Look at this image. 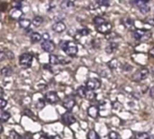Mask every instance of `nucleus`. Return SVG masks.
I'll return each mask as SVG.
<instances>
[{"instance_id": "obj_10", "label": "nucleus", "mask_w": 154, "mask_h": 139, "mask_svg": "<svg viewBox=\"0 0 154 139\" xmlns=\"http://www.w3.org/2000/svg\"><path fill=\"white\" fill-rule=\"evenodd\" d=\"M62 105H63V107H64L68 111H70V110L74 108V106L76 105L75 99L72 98L71 96H68V97H66V98L64 99Z\"/></svg>"}, {"instance_id": "obj_34", "label": "nucleus", "mask_w": 154, "mask_h": 139, "mask_svg": "<svg viewBox=\"0 0 154 139\" xmlns=\"http://www.w3.org/2000/svg\"><path fill=\"white\" fill-rule=\"evenodd\" d=\"M97 2L99 6H108L110 5V3L108 1H106V0L105 1L104 0H100V1H97Z\"/></svg>"}, {"instance_id": "obj_8", "label": "nucleus", "mask_w": 154, "mask_h": 139, "mask_svg": "<svg viewBox=\"0 0 154 139\" xmlns=\"http://www.w3.org/2000/svg\"><path fill=\"white\" fill-rule=\"evenodd\" d=\"M134 5H136L138 6L139 10H140L143 14H148V13L150 12V10H151L150 6L148 5V1L139 0V1H135V2H134Z\"/></svg>"}, {"instance_id": "obj_33", "label": "nucleus", "mask_w": 154, "mask_h": 139, "mask_svg": "<svg viewBox=\"0 0 154 139\" xmlns=\"http://www.w3.org/2000/svg\"><path fill=\"white\" fill-rule=\"evenodd\" d=\"M108 138L120 139V136H119L116 132H115V131H111V132H109V134H108Z\"/></svg>"}, {"instance_id": "obj_40", "label": "nucleus", "mask_w": 154, "mask_h": 139, "mask_svg": "<svg viewBox=\"0 0 154 139\" xmlns=\"http://www.w3.org/2000/svg\"><path fill=\"white\" fill-rule=\"evenodd\" d=\"M5 58H6V57H5V52H1V51H0V62H3Z\"/></svg>"}, {"instance_id": "obj_32", "label": "nucleus", "mask_w": 154, "mask_h": 139, "mask_svg": "<svg viewBox=\"0 0 154 139\" xmlns=\"http://www.w3.org/2000/svg\"><path fill=\"white\" fill-rule=\"evenodd\" d=\"M78 33L81 35V36H87L89 34V30L88 28H82L80 30L78 31Z\"/></svg>"}, {"instance_id": "obj_9", "label": "nucleus", "mask_w": 154, "mask_h": 139, "mask_svg": "<svg viewBox=\"0 0 154 139\" xmlns=\"http://www.w3.org/2000/svg\"><path fill=\"white\" fill-rule=\"evenodd\" d=\"M61 119H62L63 123H64L65 125H68V126H70V125H72V124H74V123L76 122V118H75L74 115H73L71 112H69V111L64 113V114L62 115V117H61Z\"/></svg>"}, {"instance_id": "obj_41", "label": "nucleus", "mask_w": 154, "mask_h": 139, "mask_svg": "<svg viewBox=\"0 0 154 139\" xmlns=\"http://www.w3.org/2000/svg\"><path fill=\"white\" fill-rule=\"evenodd\" d=\"M150 97L152 98V99H154V86H152L151 89H150Z\"/></svg>"}, {"instance_id": "obj_45", "label": "nucleus", "mask_w": 154, "mask_h": 139, "mask_svg": "<svg viewBox=\"0 0 154 139\" xmlns=\"http://www.w3.org/2000/svg\"><path fill=\"white\" fill-rule=\"evenodd\" d=\"M4 95H5V91H4L3 88L0 87V99H2V97H3Z\"/></svg>"}, {"instance_id": "obj_27", "label": "nucleus", "mask_w": 154, "mask_h": 139, "mask_svg": "<svg viewBox=\"0 0 154 139\" xmlns=\"http://www.w3.org/2000/svg\"><path fill=\"white\" fill-rule=\"evenodd\" d=\"M93 22H94V24H96V26H98V25H101V24H105L106 21L103 17H101V16H96V17L93 19Z\"/></svg>"}, {"instance_id": "obj_36", "label": "nucleus", "mask_w": 154, "mask_h": 139, "mask_svg": "<svg viewBox=\"0 0 154 139\" xmlns=\"http://www.w3.org/2000/svg\"><path fill=\"white\" fill-rule=\"evenodd\" d=\"M5 57H6V58H8V59H10V60H12V59L14 58V54H13L12 52L7 51V52H5Z\"/></svg>"}, {"instance_id": "obj_12", "label": "nucleus", "mask_w": 154, "mask_h": 139, "mask_svg": "<svg viewBox=\"0 0 154 139\" xmlns=\"http://www.w3.org/2000/svg\"><path fill=\"white\" fill-rule=\"evenodd\" d=\"M41 47L42 48L43 51L47 52H52L55 50V44L52 41H44L42 44Z\"/></svg>"}, {"instance_id": "obj_18", "label": "nucleus", "mask_w": 154, "mask_h": 139, "mask_svg": "<svg viewBox=\"0 0 154 139\" xmlns=\"http://www.w3.org/2000/svg\"><path fill=\"white\" fill-rule=\"evenodd\" d=\"M31 24H32V22L27 18H21L19 20V25L23 29H28L29 26L31 25Z\"/></svg>"}, {"instance_id": "obj_23", "label": "nucleus", "mask_w": 154, "mask_h": 139, "mask_svg": "<svg viewBox=\"0 0 154 139\" xmlns=\"http://www.w3.org/2000/svg\"><path fill=\"white\" fill-rule=\"evenodd\" d=\"M11 114L7 111H2L0 113V121L1 122H6L10 119Z\"/></svg>"}, {"instance_id": "obj_35", "label": "nucleus", "mask_w": 154, "mask_h": 139, "mask_svg": "<svg viewBox=\"0 0 154 139\" xmlns=\"http://www.w3.org/2000/svg\"><path fill=\"white\" fill-rule=\"evenodd\" d=\"M98 7H100V6L98 5V4H97V1L94 2V3H91V4L89 5V9H97V8H98Z\"/></svg>"}, {"instance_id": "obj_48", "label": "nucleus", "mask_w": 154, "mask_h": 139, "mask_svg": "<svg viewBox=\"0 0 154 139\" xmlns=\"http://www.w3.org/2000/svg\"><path fill=\"white\" fill-rule=\"evenodd\" d=\"M153 75H154V70H153Z\"/></svg>"}, {"instance_id": "obj_4", "label": "nucleus", "mask_w": 154, "mask_h": 139, "mask_svg": "<svg viewBox=\"0 0 154 139\" xmlns=\"http://www.w3.org/2000/svg\"><path fill=\"white\" fill-rule=\"evenodd\" d=\"M19 63L21 65V67H23L24 69L30 68L32 63V55L28 52L23 53L19 57Z\"/></svg>"}, {"instance_id": "obj_25", "label": "nucleus", "mask_w": 154, "mask_h": 139, "mask_svg": "<svg viewBox=\"0 0 154 139\" xmlns=\"http://www.w3.org/2000/svg\"><path fill=\"white\" fill-rule=\"evenodd\" d=\"M135 138L136 139H149L150 135L146 132H138L135 133Z\"/></svg>"}, {"instance_id": "obj_42", "label": "nucleus", "mask_w": 154, "mask_h": 139, "mask_svg": "<svg viewBox=\"0 0 154 139\" xmlns=\"http://www.w3.org/2000/svg\"><path fill=\"white\" fill-rule=\"evenodd\" d=\"M49 36H50V35H49L48 33H44L42 35V38H43L45 41H49Z\"/></svg>"}, {"instance_id": "obj_29", "label": "nucleus", "mask_w": 154, "mask_h": 139, "mask_svg": "<svg viewBox=\"0 0 154 139\" xmlns=\"http://www.w3.org/2000/svg\"><path fill=\"white\" fill-rule=\"evenodd\" d=\"M35 106H36V108H37L38 109H42L44 108V106H45V100H42V99H40V100L37 101V103L35 104Z\"/></svg>"}, {"instance_id": "obj_17", "label": "nucleus", "mask_w": 154, "mask_h": 139, "mask_svg": "<svg viewBox=\"0 0 154 139\" xmlns=\"http://www.w3.org/2000/svg\"><path fill=\"white\" fill-rule=\"evenodd\" d=\"M122 23H123V24H124L126 28L131 29V30L134 29V22L131 18H129V17L125 18V19L122 20Z\"/></svg>"}, {"instance_id": "obj_24", "label": "nucleus", "mask_w": 154, "mask_h": 139, "mask_svg": "<svg viewBox=\"0 0 154 139\" xmlns=\"http://www.w3.org/2000/svg\"><path fill=\"white\" fill-rule=\"evenodd\" d=\"M87 92H88V89L84 86H80L77 90V93L80 98H86Z\"/></svg>"}, {"instance_id": "obj_31", "label": "nucleus", "mask_w": 154, "mask_h": 139, "mask_svg": "<svg viewBox=\"0 0 154 139\" xmlns=\"http://www.w3.org/2000/svg\"><path fill=\"white\" fill-rule=\"evenodd\" d=\"M9 136H10V137L12 139H21L22 138V137L16 132V131H14V130H11L10 131V133H9Z\"/></svg>"}, {"instance_id": "obj_43", "label": "nucleus", "mask_w": 154, "mask_h": 139, "mask_svg": "<svg viewBox=\"0 0 154 139\" xmlns=\"http://www.w3.org/2000/svg\"><path fill=\"white\" fill-rule=\"evenodd\" d=\"M149 55H150L151 57L154 58V47L153 48H152V49L149 51Z\"/></svg>"}, {"instance_id": "obj_47", "label": "nucleus", "mask_w": 154, "mask_h": 139, "mask_svg": "<svg viewBox=\"0 0 154 139\" xmlns=\"http://www.w3.org/2000/svg\"><path fill=\"white\" fill-rule=\"evenodd\" d=\"M0 19H1V14H0Z\"/></svg>"}, {"instance_id": "obj_1", "label": "nucleus", "mask_w": 154, "mask_h": 139, "mask_svg": "<svg viewBox=\"0 0 154 139\" xmlns=\"http://www.w3.org/2000/svg\"><path fill=\"white\" fill-rule=\"evenodd\" d=\"M60 46L61 47L62 51L69 56L74 57L78 53V45L70 41H61L60 43Z\"/></svg>"}, {"instance_id": "obj_5", "label": "nucleus", "mask_w": 154, "mask_h": 139, "mask_svg": "<svg viewBox=\"0 0 154 139\" xmlns=\"http://www.w3.org/2000/svg\"><path fill=\"white\" fill-rule=\"evenodd\" d=\"M101 87V81L97 79H88L86 81V88L88 90L94 91Z\"/></svg>"}, {"instance_id": "obj_13", "label": "nucleus", "mask_w": 154, "mask_h": 139, "mask_svg": "<svg viewBox=\"0 0 154 139\" xmlns=\"http://www.w3.org/2000/svg\"><path fill=\"white\" fill-rule=\"evenodd\" d=\"M51 28H52V30H53L55 33H62V32H64V31L66 30V24H65L63 22L59 21V22L53 24L52 26H51Z\"/></svg>"}, {"instance_id": "obj_7", "label": "nucleus", "mask_w": 154, "mask_h": 139, "mask_svg": "<svg viewBox=\"0 0 154 139\" xmlns=\"http://www.w3.org/2000/svg\"><path fill=\"white\" fill-rule=\"evenodd\" d=\"M44 100L51 104H56L57 102L60 101V98L55 91H49L45 94Z\"/></svg>"}, {"instance_id": "obj_39", "label": "nucleus", "mask_w": 154, "mask_h": 139, "mask_svg": "<svg viewBox=\"0 0 154 139\" xmlns=\"http://www.w3.org/2000/svg\"><path fill=\"white\" fill-rule=\"evenodd\" d=\"M146 23L154 26V17H150V18L146 19Z\"/></svg>"}, {"instance_id": "obj_44", "label": "nucleus", "mask_w": 154, "mask_h": 139, "mask_svg": "<svg viewBox=\"0 0 154 139\" xmlns=\"http://www.w3.org/2000/svg\"><path fill=\"white\" fill-rule=\"evenodd\" d=\"M21 139H33V138L32 137V136H30V135L26 134V135H24L23 137H22V138Z\"/></svg>"}, {"instance_id": "obj_11", "label": "nucleus", "mask_w": 154, "mask_h": 139, "mask_svg": "<svg viewBox=\"0 0 154 139\" xmlns=\"http://www.w3.org/2000/svg\"><path fill=\"white\" fill-rule=\"evenodd\" d=\"M49 58H50V62H51V65H57V64H60V63L69 62V61H66L65 58H63L61 56L54 55V54H51Z\"/></svg>"}, {"instance_id": "obj_3", "label": "nucleus", "mask_w": 154, "mask_h": 139, "mask_svg": "<svg viewBox=\"0 0 154 139\" xmlns=\"http://www.w3.org/2000/svg\"><path fill=\"white\" fill-rule=\"evenodd\" d=\"M133 35H134V39H136L138 41H146L151 38L152 33L150 31L144 30V29H136L134 31Z\"/></svg>"}, {"instance_id": "obj_20", "label": "nucleus", "mask_w": 154, "mask_h": 139, "mask_svg": "<svg viewBox=\"0 0 154 139\" xmlns=\"http://www.w3.org/2000/svg\"><path fill=\"white\" fill-rule=\"evenodd\" d=\"M74 6V3L71 2V1H69V0H65V1H62L60 3V7L61 9L63 10H68V9H70Z\"/></svg>"}, {"instance_id": "obj_19", "label": "nucleus", "mask_w": 154, "mask_h": 139, "mask_svg": "<svg viewBox=\"0 0 154 139\" xmlns=\"http://www.w3.org/2000/svg\"><path fill=\"white\" fill-rule=\"evenodd\" d=\"M0 73H1V75H3L5 77H9V76H11L13 74V70H12L11 67L5 66V67H4V68L1 69Z\"/></svg>"}, {"instance_id": "obj_26", "label": "nucleus", "mask_w": 154, "mask_h": 139, "mask_svg": "<svg viewBox=\"0 0 154 139\" xmlns=\"http://www.w3.org/2000/svg\"><path fill=\"white\" fill-rule=\"evenodd\" d=\"M87 137H88V139H100L99 135L95 130H89Z\"/></svg>"}, {"instance_id": "obj_15", "label": "nucleus", "mask_w": 154, "mask_h": 139, "mask_svg": "<svg viewBox=\"0 0 154 139\" xmlns=\"http://www.w3.org/2000/svg\"><path fill=\"white\" fill-rule=\"evenodd\" d=\"M23 15V11L21 9H17V8H13L12 11L10 12V16L13 19H21V16Z\"/></svg>"}, {"instance_id": "obj_2", "label": "nucleus", "mask_w": 154, "mask_h": 139, "mask_svg": "<svg viewBox=\"0 0 154 139\" xmlns=\"http://www.w3.org/2000/svg\"><path fill=\"white\" fill-rule=\"evenodd\" d=\"M150 73V71L147 68H141L139 70H137L132 76V81H135V82H139L142 81L143 80H145L148 75Z\"/></svg>"}, {"instance_id": "obj_30", "label": "nucleus", "mask_w": 154, "mask_h": 139, "mask_svg": "<svg viewBox=\"0 0 154 139\" xmlns=\"http://www.w3.org/2000/svg\"><path fill=\"white\" fill-rule=\"evenodd\" d=\"M96 96H97L96 93H94L93 91L88 90V92H87V95H86V99H88V100H93L94 99H96Z\"/></svg>"}, {"instance_id": "obj_38", "label": "nucleus", "mask_w": 154, "mask_h": 139, "mask_svg": "<svg viewBox=\"0 0 154 139\" xmlns=\"http://www.w3.org/2000/svg\"><path fill=\"white\" fill-rule=\"evenodd\" d=\"M6 100H5L4 99H0V109H4L6 106Z\"/></svg>"}, {"instance_id": "obj_37", "label": "nucleus", "mask_w": 154, "mask_h": 139, "mask_svg": "<svg viewBox=\"0 0 154 139\" xmlns=\"http://www.w3.org/2000/svg\"><path fill=\"white\" fill-rule=\"evenodd\" d=\"M23 114H24L25 116H28V117H31V118L33 116V113H32L30 109H24Z\"/></svg>"}, {"instance_id": "obj_21", "label": "nucleus", "mask_w": 154, "mask_h": 139, "mask_svg": "<svg viewBox=\"0 0 154 139\" xmlns=\"http://www.w3.org/2000/svg\"><path fill=\"white\" fill-rule=\"evenodd\" d=\"M30 39H31V42L32 43H36L42 40V35L39 33H32L30 35Z\"/></svg>"}, {"instance_id": "obj_22", "label": "nucleus", "mask_w": 154, "mask_h": 139, "mask_svg": "<svg viewBox=\"0 0 154 139\" xmlns=\"http://www.w3.org/2000/svg\"><path fill=\"white\" fill-rule=\"evenodd\" d=\"M42 23H43V18H42V16H40V15L35 16V17L32 19V24L33 26H35V27H38V26L42 25Z\"/></svg>"}, {"instance_id": "obj_46", "label": "nucleus", "mask_w": 154, "mask_h": 139, "mask_svg": "<svg viewBox=\"0 0 154 139\" xmlns=\"http://www.w3.org/2000/svg\"><path fill=\"white\" fill-rule=\"evenodd\" d=\"M3 129H4V128H3V126H2V125L0 124V134H1L2 132H3Z\"/></svg>"}, {"instance_id": "obj_6", "label": "nucleus", "mask_w": 154, "mask_h": 139, "mask_svg": "<svg viewBox=\"0 0 154 139\" xmlns=\"http://www.w3.org/2000/svg\"><path fill=\"white\" fill-rule=\"evenodd\" d=\"M112 28H113V25L112 24L108 23V22H106L105 24H101V25H98V26H96V29L98 33H103V34H108L112 32Z\"/></svg>"}, {"instance_id": "obj_14", "label": "nucleus", "mask_w": 154, "mask_h": 139, "mask_svg": "<svg viewBox=\"0 0 154 139\" xmlns=\"http://www.w3.org/2000/svg\"><path fill=\"white\" fill-rule=\"evenodd\" d=\"M88 114L92 118H97L99 116V109L96 106H90L88 109Z\"/></svg>"}, {"instance_id": "obj_28", "label": "nucleus", "mask_w": 154, "mask_h": 139, "mask_svg": "<svg viewBox=\"0 0 154 139\" xmlns=\"http://www.w3.org/2000/svg\"><path fill=\"white\" fill-rule=\"evenodd\" d=\"M118 65H119V62H118L117 59H113V60H111V61L108 62V66H109L111 69H113V70L116 69V68H117Z\"/></svg>"}, {"instance_id": "obj_16", "label": "nucleus", "mask_w": 154, "mask_h": 139, "mask_svg": "<svg viewBox=\"0 0 154 139\" xmlns=\"http://www.w3.org/2000/svg\"><path fill=\"white\" fill-rule=\"evenodd\" d=\"M117 48H118V43H117L110 42V43H108V45L106 46V53L110 54V53L114 52Z\"/></svg>"}]
</instances>
